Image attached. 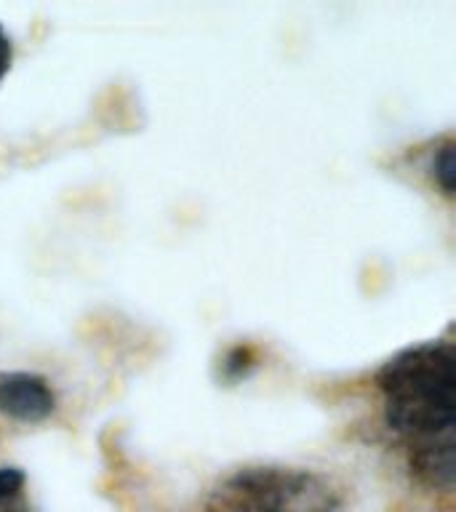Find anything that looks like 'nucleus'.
<instances>
[{
  "label": "nucleus",
  "mask_w": 456,
  "mask_h": 512,
  "mask_svg": "<svg viewBox=\"0 0 456 512\" xmlns=\"http://www.w3.org/2000/svg\"><path fill=\"white\" fill-rule=\"evenodd\" d=\"M206 512H339V494L302 467H246L211 491Z\"/></svg>",
  "instance_id": "nucleus-2"
},
{
  "label": "nucleus",
  "mask_w": 456,
  "mask_h": 512,
  "mask_svg": "<svg viewBox=\"0 0 456 512\" xmlns=\"http://www.w3.org/2000/svg\"><path fill=\"white\" fill-rule=\"evenodd\" d=\"M8 64H11V40H8V35L0 27V80L8 72Z\"/></svg>",
  "instance_id": "nucleus-6"
},
{
  "label": "nucleus",
  "mask_w": 456,
  "mask_h": 512,
  "mask_svg": "<svg viewBox=\"0 0 456 512\" xmlns=\"http://www.w3.org/2000/svg\"><path fill=\"white\" fill-rule=\"evenodd\" d=\"M390 430L406 440L411 470L448 491L454 483V347L427 342L387 360L376 376Z\"/></svg>",
  "instance_id": "nucleus-1"
},
{
  "label": "nucleus",
  "mask_w": 456,
  "mask_h": 512,
  "mask_svg": "<svg viewBox=\"0 0 456 512\" xmlns=\"http://www.w3.org/2000/svg\"><path fill=\"white\" fill-rule=\"evenodd\" d=\"M0 411L22 422H38L54 411V392L35 374L0 376Z\"/></svg>",
  "instance_id": "nucleus-3"
},
{
  "label": "nucleus",
  "mask_w": 456,
  "mask_h": 512,
  "mask_svg": "<svg viewBox=\"0 0 456 512\" xmlns=\"http://www.w3.org/2000/svg\"><path fill=\"white\" fill-rule=\"evenodd\" d=\"M0 512H30L24 475L16 467H0Z\"/></svg>",
  "instance_id": "nucleus-4"
},
{
  "label": "nucleus",
  "mask_w": 456,
  "mask_h": 512,
  "mask_svg": "<svg viewBox=\"0 0 456 512\" xmlns=\"http://www.w3.org/2000/svg\"><path fill=\"white\" fill-rule=\"evenodd\" d=\"M435 179L443 187L446 195L454 192V147L451 144H443L438 150V158H435Z\"/></svg>",
  "instance_id": "nucleus-5"
}]
</instances>
